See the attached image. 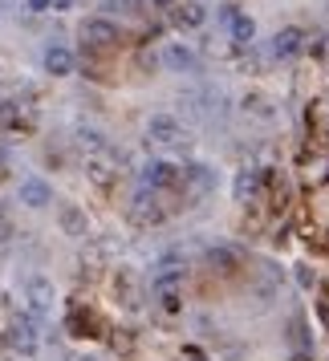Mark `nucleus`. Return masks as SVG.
<instances>
[{
	"instance_id": "1",
	"label": "nucleus",
	"mask_w": 329,
	"mask_h": 361,
	"mask_svg": "<svg viewBox=\"0 0 329 361\" xmlns=\"http://www.w3.org/2000/svg\"><path fill=\"white\" fill-rule=\"evenodd\" d=\"M4 341H8V349H13V353H20V357H33V353H37V325L29 321V317H13V321H8V329H4Z\"/></svg>"
},
{
	"instance_id": "2",
	"label": "nucleus",
	"mask_w": 329,
	"mask_h": 361,
	"mask_svg": "<svg viewBox=\"0 0 329 361\" xmlns=\"http://www.w3.org/2000/svg\"><path fill=\"white\" fill-rule=\"evenodd\" d=\"M118 25L114 20H106V17H90L82 25V45L85 49H114L118 45Z\"/></svg>"
},
{
	"instance_id": "3",
	"label": "nucleus",
	"mask_w": 329,
	"mask_h": 361,
	"mask_svg": "<svg viewBox=\"0 0 329 361\" xmlns=\"http://www.w3.org/2000/svg\"><path fill=\"white\" fill-rule=\"evenodd\" d=\"M147 138L150 142H179L183 138V122L175 114H150V122H147Z\"/></svg>"
},
{
	"instance_id": "4",
	"label": "nucleus",
	"mask_w": 329,
	"mask_h": 361,
	"mask_svg": "<svg viewBox=\"0 0 329 361\" xmlns=\"http://www.w3.org/2000/svg\"><path fill=\"white\" fill-rule=\"evenodd\" d=\"M134 219H138V224H163L167 219V207L163 203H159V195H155V191H143V195H134Z\"/></svg>"
},
{
	"instance_id": "5",
	"label": "nucleus",
	"mask_w": 329,
	"mask_h": 361,
	"mask_svg": "<svg viewBox=\"0 0 329 361\" xmlns=\"http://www.w3.org/2000/svg\"><path fill=\"white\" fill-rule=\"evenodd\" d=\"M143 175H147L150 191H175L179 187V166L175 163H150Z\"/></svg>"
},
{
	"instance_id": "6",
	"label": "nucleus",
	"mask_w": 329,
	"mask_h": 361,
	"mask_svg": "<svg viewBox=\"0 0 329 361\" xmlns=\"http://www.w3.org/2000/svg\"><path fill=\"white\" fill-rule=\"evenodd\" d=\"M305 49V29H280L277 33V41H273V53H277V57H285V61H289V57H297V53Z\"/></svg>"
},
{
	"instance_id": "7",
	"label": "nucleus",
	"mask_w": 329,
	"mask_h": 361,
	"mask_svg": "<svg viewBox=\"0 0 329 361\" xmlns=\"http://www.w3.org/2000/svg\"><path fill=\"white\" fill-rule=\"evenodd\" d=\"M73 53L66 49V45H49L45 49V73H53V78H66V73H73Z\"/></svg>"
},
{
	"instance_id": "8",
	"label": "nucleus",
	"mask_w": 329,
	"mask_h": 361,
	"mask_svg": "<svg viewBox=\"0 0 329 361\" xmlns=\"http://www.w3.org/2000/svg\"><path fill=\"white\" fill-rule=\"evenodd\" d=\"M49 199H53V191H49L45 179H25L20 183V203H25V207H49Z\"/></svg>"
},
{
	"instance_id": "9",
	"label": "nucleus",
	"mask_w": 329,
	"mask_h": 361,
	"mask_svg": "<svg viewBox=\"0 0 329 361\" xmlns=\"http://www.w3.org/2000/svg\"><path fill=\"white\" fill-rule=\"evenodd\" d=\"M118 175V163H106V159H85V179L94 187H110Z\"/></svg>"
},
{
	"instance_id": "10",
	"label": "nucleus",
	"mask_w": 329,
	"mask_h": 361,
	"mask_svg": "<svg viewBox=\"0 0 329 361\" xmlns=\"http://www.w3.org/2000/svg\"><path fill=\"white\" fill-rule=\"evenodd\" d=\"M256 191H261V175H256L252 166H244V171L236 175V183H232V195L240 199V203H248V199H256Z\"/></svg>"
},
{
	"instance_id": "11",
	"label": "nucleus",
	"mask_w": 329,
	"mask_h": 361,
	"mask_svg": "<svg viewBox=\"0 0 329 361\" xmlns=\"http://www.w3.org/2000/svg\"><path fill=\"white\" fill-rule=\"evenodd\" d=\"M29 305H33V312H49V305H53V284L49 280H41V276L29 280Z\"/></svg>"
},
{
	"instance_id": "12",
	"label": "nucleus",
	"mask_w": 329,
	"mask_h": 361,
	"mask_svg": "<svg viewBox=\"0 0 329 361\" xmlns=\"http://www.w3.org/2000/svg\"><path fill=\"white\" fill-rule=\"evenodd\" d=\"M203 20H208V8H203L199 0H183V8L175 13V25H179V29H199Z\"/></svg>"
},
{
	"instance_id": "13",
	"label": "nucleus",
	"mask_w": 329,
	"mask_h": 361,
	"mask_svg": "<svg viewBox=\"0 0 329 361\" xmlns=\"http://www.w3.org/2000/svg\"><path fill=\"white\" fill-rule=\"evenodd\" d=\"M61 231L66 235H85L90 231V215L82 207H61Z\"/></svg>"
},
{
	"instance_id": "14",
	"label": "nucleus",
	"mask_w": 329,
	"mask_h": 361,
	"mask_svg": "<svg viewBox=\"0 0 329 361\" xmlns=\"http://www.w3.org/2000/svg\"><path fill=\"white\" fill-rule=\"evenodd\" d=\"M256 37V20L252 17H240V13H232V41L236 45H248Z\"/></svg>"
},
{
	"instance_id": "15",
	"label": "nucleus",
	"mask_w": 329,
	"mask_h": 361,
	"mask_svg": "<svg viewBox=\"0 0 329 361\" xmlns=\"http://www.w3.org/2000/svg\"><path fill=\"white\" fill-rule=\"evenodd\" d=\"M163 61H167V69H179V73H183V69L196 66V53L183 49V45H171V49L163 53Z\"/></svg>"
},
{
	"instance_id": "16",
	"label": "nucleus",
	"mask_w": 329,
	"mask_h": 361,
	"mask_svg": "<svg viewBox=\"0 0 329 361\" xmlns=\"http://www.w3.org/2000/svg\"><path fill=\"white\" fill-rule=\"evenodd\" d=\"M73 138H78V147H82V150H94V154H102V150H110V142H106V134L90 130V126H82V130L73 134Z\"/></svg>"
},
{
	"instance_id": "17",
	"label": "nucleus",
	"mask_w": 329,
	"mask_h": 361,
	"mask_svg": "<svg viewBox=\"0 0 329 361\" xmlns=\"http://www.w3.org/2000/svg\"><path fill=\"white\" fill-rule=\"evenodd\" d=\"M208 260H212V268L215 264H220V268H236V252H232V247H212V252H208Z\"/></svg>"
},
{
	"instance_id": "18",
	"label": "nucleus",
	"mask_w": 329,
	"mask_h": 361,
	"mask_svg": "<svg viewBox=\"0 0 329 361\" xmlns=\"http://www.w3.org/2000/svg\"><path fill=\"white\" fill-rule=\"evenodd\" d=\"M29 8L33 13H45V8H53V0H29Z\"/></svg>"
},
{
	"instance_id": "19",
	"label": "nucleus",
	"mask_w": 329,
	"mask_h": 361,
	"mask_svg": "<svg viewBox=\"0 0 329 361\" xmlns=\"http://www.w3.org/2000/svg\"><path fill=\"white\" fill-rule=\"evenodd\" d=\"M183 361H212V357H203L199 349H187V353H183Z\"/></svg>"
},
{
	"instance_id": "20",
	"label": "nucleus",
	"mask_w": 329,
	"mask_h": 361,
	"mask_svg": "<svg viewBox=\"0 0 329 361\" xmlns=\"http://www.w3.org/2000/svg\"><path fill=\"white\" fill-rule=\"evenodd\" d=\"M150 4H159V8H171V4H179V0H150Z\"/></svg>"
}]
</instances>
